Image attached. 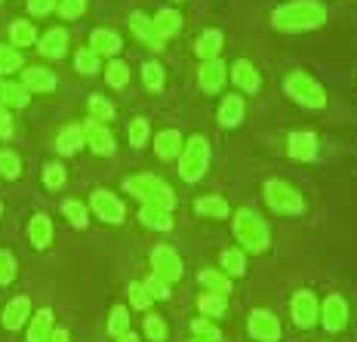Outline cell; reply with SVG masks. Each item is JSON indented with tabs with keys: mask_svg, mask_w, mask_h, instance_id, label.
<instances>
[{
	"mask_svg": "<svg viewBox=\"0 0 357 342\" xmlns=\"http://www.w3.org/2000/svg\"><path fill=\"white\" fill-rule=\"evenodd\" d=\"M326 19L324 6L314 3V0H293V3H284L280 10H274V28H280V31H314V28H321Z\"/></svg>",
	"mask_w": 357,
	"mask_h": 342,
	"instance_id": "6da1fadb",
	"label": "cell"
},
{
	"mask_svg": "<svg viewBox=\"0 0 357 342\" xmlns=\"http://www.w3.org/2000/svg\"><path fill=\"white\" fill-rule=\"evenodd\" d=\"M234 237L243 244V250L252 253V256L265 253L268 244H271V235H268V225L262 222V216L247 210V207L234 213Z\"/></svg>",
	"mask_w": 357,
	"mask_h": 342,
	"instance_id": "7a4b0ae2",
	"label": "cell"
},
{
	"mask_svg": "<svg viewBox=\"0 0 357 342\" xmlns=\"http://www.w3.org/2000/svg\"><path fill=\"white\" fill-rule=\"evenodd\" d=\"M126 191H130L132 198L142 200V207H163V210H173V204H176L173 188H169L163 179H158V176H148V173L126 179Z\"/></svg>",
	"mask_w": 357,
	"mask_h": 342,
	"instance_id": "3957f363",
	"label": "cell"
},
{
	"mask_svg": "<svg viewBox=\"0 0 357 342\" xmlns=\"http://www.w3.org/2000/svg\"><path fill=\"white\" fill-rule=\"evenodd\" d=\"M210 167V142L204 136H191L188 142L182 145V154H178V176L185 182H197L200 176Z\"/></svg>",
	"mask_w": 357,
	"mask_h": 342,
	"instance_id": "277c9868",
	"label": "cell"
},
{
	"mask_svg": "<svg viewBox=\"0 0 357 342\" xmlns=\"http://www.w3.org/2000/svg\"><path fill=\"white\" fill-rule=\"evenodd\" d=\"M265 204H268V210L278 213V216H299V213L305 210L302 195L284 179H268L265 182Z\"/></svg>",
	"mask_w": 357,
	"mask_h": 342,
	"instance_id": "5b68a950",
	"label": "cell"
},
{
	"mask_svg": "<svg viewBox=\"0 0 357 342\" xmlns=\"http://www.w3.org/2000/svg\"><path fill=\"white\" fill-rule=\"evenodd\" d=\"M287 96L296 99L299 105H308V108H324L326 105V93L317 80H311L305 71H293L287 77Z\"/></svg>",
	"mask_w": 357,
	"mask_h": 342,
	"instance_id": "8992f818",
	"label": "cell"
},
{
	"mask_svg": "<svg viewBox=\"0 0 357 342\" xmlns=\"http://www.w3.org/2000/svg\"><path fill=\"white\" fill-rule=\"evenodd\" d=\"M317 315H321L317 296L311 293V290H299V293L293 296V302H289V318H293V324L299 327V330H311V327H317Z\"/></svg>",
	"mask_w": 357,
	"mask_h": 342,
	"instance_id": "52a82bcc",
	"label": "cell"
},
{
	"mask_svg": "<svg viewBox=\"0 0 357 342\" xmlns=\"http://www.w3.org/2000/svg\"><path fill=\"white\" fill-rule=\"evenodd\" d=\"M151 274H158V278L167 281V284H173V281L182 278V259L176 256L173 247L160 244V247L151 250Z\"/></svg>",
	"mask_w": 357,
	"mask_h": 342,
	"instance_id": "ba28073f",
	"label": "cell"
},
{
	"mask_svg": "<svg viewBox=\"0 0 357 342\" xmlns=\"http://www.w3.org/2000/svg\"><path fill=\"white\" fill-rule=\"evenodd\" d=\"M250 336L256 339V342H278L280 339V321L274 318V311H268V308H256V311H250Z\"/></svg>",
	"mask_w": 357,
	"mask_h": 342,
	"instance_id": "9c48e42d",
	"label": "cell"
},
{
	"mask_svg": "<svg viewBox=\"0 0 357 342\" xmlns=\"http://www.w3.org/2000/svg\"><path fill=\"white\" fill-rule=\"evenodd\" d=\"M89 207H93V213L99 216L102 222H108V225H117V222H123V204L117 195H111V191L99 188L93 191V198H89Z\"/></svg>",
	"mask_w": 357,
	"mask_h": 342,
	"instance_id": "30bf717a",
	"label": "cell"
},
{
	"mask_svg": "<svg viewBox=\"0 0 357 342\" xmlns=\"http://www.w3.org/2000/svg\"><path fill=\"white\" fill-rule=\"evenodd\" d=\"M317 324H324V330L330 333H339L348 327V302L342 296H326L324 306H321V315H317Z\"/></svg>",
	"mask_w": 357,
	"mask_h": 342,
	"instance_id": "8fae6325",
	"label": "cell"
},
{
	"mask_svg": "<svg viewBox=\"0 0 357 342\" xmlns=\"http://www.w3.org/2000/svg\"><path fill=\"white\" fill-rule=\"evenodd\" d=\"M31 315H34V308H31V299L28 296H13L10 302H6V308H3V330H10V333H16L22 330V327H28V321H31Z\"/></svg>",
	"mask_w": 357,
	"mask_h": 342,
	"instance_id": "7c38bea8",
	"label": "cell"
},
{
	"mask_svg": "<svg viewBox=\"0 0 357 342\" xmlns=\"http://www.w3.org/2000/svg\"><path fill=\"white\" fill-rule=\"evenodd\" d=\"M225 62L222 59H206L204 65H200V90L204 93H219L222 87H225Z\"/></svg>",
	"mask_w": 357,
	"mask_h": 342,
	"instance_id": "4fadbf2b",
	"label": "cell"
},
{
	"mask_svg": "<svg viewBox=\"0 0 357 342\" xmlns=\"http://www.w3.org/2000/svg\"><path fill=\"white\" fill-rule=\"evenodd\" d=\"M287 151L293 161H314L317 158V136L314 133H289Z\"/></svg>",
	"mask_w": 357,
	"mask_h": 342,
	"instance_id": "5bb4252c",
	"label": "cell"
},
{
	"mask_svg": "<svg viewBox=\"0 0 357 342\" xmlns=\"http://www.w3.org/2000/svg\"><path fill=\"white\" fill-rule=\"evenodd\" d=\"M121 34L108 31V28H96L93 37H89V50H93L96 56H117L121 53Z\"/></svg>",
	"mask_w": 357,
	"mask_h": 342,
	"instance_id": "9a60e30c",
	"label": "cell"
},
{
	"mask_svg": "<svg viewBox=\"0 0 357 342\" xmlns=\"http://www.w3.org/2000/svg\"><path fill=\"white\" fill-rule=\"evenodd\" d=\"M182 133L178 130H163L158 133V139H154V151H158L160 161H176L178 154H182Z\"/></svg>",
	"mask_w": 357,
	"mask_h": 342,
	"instance_id": "2e32d148",
	"label": "cell"
},
{
	"mask_svg": "<svg viewBox=\"0 0 357 342\" xmlns=\"http://www.w3.org/2000/svg\"><path fill=\"white\" fill-rule=\"evenodd\" d=\"M53 308H37L28 321V342H47V336L53 333Z\"/></svg>",
	"mask_w": 357,
	"mask_h": 342,
	"instance_id": "e0dca14e",
	"label": "cell"
},
{
	"mask_svg": "<svg viewBox=\"0 0 357 342\" xmlns=\"http://www.w3.org/2000/svg\"><path fill=\"white\" fill-rule=\"evenodd\" d=\"M84 133H86V145L93 148L96 154H105V158H108V154H114V136H111V130H105L102 124L93 121Z\"/></svg>",
	"mask_w": 357,
	"mask_h": 342,
	"instance_id": "ac0fdd59",
	"label": "cell"
},
{
	"mask_svg": "<svg viewBox=\"0 0 357 342\" xmlns=\"http://www.w3.org/2000/svg\"><path fill=\"white\" fill-rule=\"evenodd\" d=\"M22 87L31 93H53L56 77H53V71H47V68H28V71H22Z\"/></svg>",
	"mask_w": 357,
	"mask_h": 342,
	"instance_id": "d6986e66",
	"label": "cell"
},
{
	"mask_svg": "<svg viewBox=\"0 0 357 342\" xmlns=\"http://www.w3.org/2000/svg\"><path fill=\"white\" fill-rule=\"evenodd\" d=\"M28 241H31L34 250H47L53 244V222L47 216H34L28 222Z\"/></svg>",
	"mask_w": 357,
	"mask_h": 342,
	"instance_id": "ffe728a7",
	"label": "cell"
},
{
	"mask_svg": "<svg viewBox=\"0 0 357 342\" xmlns=\"http://www.w3.org/2000/svg\"><path fill=\"white\" fill-rule=\"evenodd\" d=\"M130 28H132V34H136V37H142L148 47H154V50L163 47L160 34L154 31V19H148L145 13H132V16H130Z\"/></svg>",
	"mask_w": 357,
	"mask_h": 342,
	"instance_id": "44dd1931",
	"label": "cell"
},
{
	"mask_svg": "<svg viewBox=\"0 0 357 342\" xmlns=\"http://www.w3.org/2000/svg\"><path fill=\"white\" fill-rule=\"evenodd\" d=\"M243 121V99L241 96H225V102L219 105V124L225 130H234Z\"/></svg>",
	"mask_w": 357,
	"mask_h": 342,
	"instance_id": "7402d4cb",
	"label": "cell"
},
{
	"mask_svg": "<svg viewBox=\"0 0 357 342\" xmlns=\"http://www.w3.org/2000/svg\"><path fill=\"white\" fill-rule=\"evenodd\" d=\"M231 77H234V84L241 87L243 93H256L259 90V71L252 68L247 59H241V62L231 65Z\"/></svg>",
	"mask_w": 357,
	"mask_h": 342,
	"instance_id": "603a6c76",
	"label": "cell"
},
{
	"mask_svg": "<svg viewBox=\"0 0 357 342\" xmlns=\"http://www.w3.org/2000/svg\"><path fill=\"white\" fill-rule=\"evenodd\" d=\"M219 262H222V272H225L231 281H234V278H243V274H247V253L237 250V247L222 250Z\"/></svg>",
	"mask_w": 357,
	"mask_h": 342,
	"instance_id": "cb8c5ba5",
	"label": "cell"
},
{
	"mask_svg": "<svg viewBox=\"0 0 357 342\" xmlns=\"http://www.w3.org/2000/svg\"><path fill=\"white\" fill-rule=\"evenodd\" d=\"M65 47H68V34H65L62 28H50V31L40 37V53L50 59H62Z\"/></svg>",
	"mask_w": 357,
	"mask_h": 342,
	"instance_id": "d4e9b609",
	"label": "cell"
},
{
	"mask_svg": "<svg viewBox=\"0 0 357 342\" xmlns=\"http://www.w3.org/2000/svg\"><path fill=\"white\" fill-rule=\"evenodd\" d=\"M200 287L206 290V293H219V296H228L231 293V278H228L225 272H215V269H206L200 272Z\"/></svg>",
	"mask_w": 357,
	"mask_h": 342,
	"instance_id": "484cf974",
	"label": "cell"
},
{
	"mask_svg": "<svg viewBox=\"0 0 357 342\" xmlns=\"http://www.w3.org/2000/svg\"><path fill=\"white\" fill-rule=\"evenodd\" d=\"M195 210L206 219H225L228 216V200L222 195H206V198L195 200Z\"/></svg>",
	"mask_w": 357,
	"mask_h": 342,
	"instance_id": "4316f807",
	"label": "cell"
},
{
	"mask_svg": "<svg viewBox=\"0 0 357 342\" xmlns=\"http://www.w3.org/2000/svg\"><path fill=\"white\" fill-rule=\"evenodd\" d=\"M222 43H225V37H222V31H215V28H210V31H204V34L197 37L195 50H197V56L206 62V59H219Z\"/></svg>",
	"mask_w": 357,
	"mask_h": 342,
	"instance_id": "83f0119b",
	"label": "cell"
},
{
	"mask_svg": "<svg viewBox=\"0 0 357 342\" xmlns=\"http://www.w3.org/2000/svg\"><path fill=\"white\" fill-rule=\"evenodd\" d=\"M86 142V133H84V126H77V124H71V126H65L62 133H59V139H56V148L62 154H74L80 145Z\"/></svg>",
	"mask_w": 357,
	"mask_h": 342,
	"instance_id": "f1b7e54d",
	"label": "cell"
},
{
	"mask_svg": "<svg viewBox=\"0 0 357 342\" xmlns=\"http://www.w3.org/2000/svg\"><path fill=\"white\" fill-rule=\"evenodd\" d=\"M139 219H142L148 228H154V232H169V228H173V213L163 210V207H142Z\"/></svg>",
	"mask_w": 357,
	"mask_h": 342,
	"instance_id": "f546056e",
	"label": "cell"
},
{
	"mask_svg": "<svg viewBox=\"0 0 357 342\" xmlns=\"http://www.w3.org/2000/svg\"><path fill=\"white\" fill-rule=\"evenodd\" d=\"M154 31L160 34V40H167V37H176L182 31V16L173 10H160L158 16H154Z\"/></svg>",
	"mask_w": 357,
	"mask_h": 342,
	"instance_id": "4dcf8cb0",
	"label": "cell"
},
{
	"mask_svg": "<svg viewBox=\"0 0 357 342\" xmlns=\"http://www.w3.org/2000/svg\"><path fill=\"white\" fill-rule=\"evenodd\" d=\"M28 102L25 87L13 80H0V108H22Z\"/></svg>",
	"mask_w": 357,
	"mask_h": 342,
	"instance_id": "1f68e13d",
	"label": "cell"
},
{
	"mask_svg": "<svg viewBox=\"0 0 357 342\" xmlns=\"http://www.w3.org/2000/svg\"><path fill=\"white\" fill-rule=\"evenodd\" d=\"M197 308L204 318H210V321H215V318H222L228 311V296H219V293H204L197 299Z\"/></svg>",
	"mask_w": 357,
	"mask_h": 342,
	"instance_id": "d6a6232c",
	"label": "cell"
},
{
	"mask_svg": "<svg viewBox=\"0 0 357 342\" xmlns=\"http://www.w3.org/2000/svg\"><path fill=\"white\" fill-rule=\"evenodd\" d=\"M191 336L200 342H222V330L210 318H195V321H191Z\"/></svg>",
	"mask_w": 357,
	"mask_h": 342,
	"instance_id": "836d02e7",
	"label": "cell"
},
{
	"mask_svg": "<svg viewBox=\"0 0 357 342\" xmlns=\"http://www.w3.org/2000/svg\"><path fill=\"white\" fill-rule=\"evenodd\" d=\"M108 333L114 339H121L130 333V308L126 306H114L111 308V315H108Z\"/></svg>",
	"mask_w": 357,
	"mask_h": 342,
	"instance_id": "e575fe53",
	"label": "cell"
},
{
	"mask_svg": "<svg viewBox=\"0 0 357 342\" xmlns=\"http://www.w3.org/2000/svg\"><path fill=\"white\" fill-rule=\"evenodd\" d=\"M34 37H37V31H34L31 22H13V28H10V40L16 43V47H31Z\"/></svg>",
	"mask_w": 357,
	"mask_h": 342,
	"instance_id": "d590c367",
	"label": "cell"
},
{
	"mask_svg": "<svg viewBox=\"0 0 357 342\" xmlns=\"http://www.w3.org/2000/svg\"><path fill=\"white\" fill-rule=\"evenodd\" d=\"M142 330H145V336L151 342H167V324H163V318L154 315V311H151V315H145Z\"/></svg>",
	"mask_w": 357,
	"mask_h": 342,
	"instance_id": "8d00e7d4",
	"label": "cell"
},
{
	"mask_svg": "<svg viewBox=\"0 0 357 342\" xmlns=\"http://www.w3.org/2000/svg\"><path fill=\"white\" fill-rule=\"evenodd\" d=\"M62 213L68 216V222L74 228H86L89 219H86V204H80V200H65L62 204Z\"/></svg>",
	"mask_w": 357,
	"mask_h": 342,
	"instance_id": "74e56055",
	"label": "cell"
},
{
	"mask_svg": "<svg viewBox=\"0 0 357 342\" xmlns=\"http://www.w3.org/2000/svg\"><path fill=\"white\" fill-rule=\"evenodd\" d=\"M105 80H108V87H114V90H121V87L130 84V68H126L123 62H111L108 68H105Z\"/></svg>",
	"mask_w": 357,
	"mask_h": 342,
	"instance_id": "f35d334b",
	"label": "cell"
},
{
	"mask_svg": "<svg viewBox=\"0 0 357 342\" xmlns=\"http://www.w3.org/2000/svg\"><path fill=\"white\" fill-rule=\"evenodd\" d=\"M19 173H22V161H19V154H13V151H0V176H3V179H19Z\"/></svg>",
	"mask_w": 357,
	"mask_h": 342,
	"instance_id": "ab89813d",
	"label": "cell"
},
{
	"mask_svg": "<svg viewBox=\"0 0 357 342\" xmlns=\"http://www.w3.org/2000/svg\"><path fill=\"white\" fill-rule=\"evenodd\" d=\"M43 185H47L50 191H59L65 185V167L62 163H47L43 167Z\"/></svg>",
	"mask_w": 357,
	"mask_h": 342,
	"instance_id": "60d3db41",
	"label": "cell"
},
{
	"mask_svg": "<svg viewBox=\"0 0 357 342\" xmlns=\"http://www.w3.org/2000/svg\"><path fill=\"white\" fill-rule=\"evenodd\" d=\"M142 80H145L148 90H154V93L163 90V68L158 62H145L142 65Z\"/></svg>",
	"mask_w": 357,
	"mask_h": 342,
	"instance_id": "b9f144b4",
	"label": "cell"
},
{
	"mask_svg": "<svg viewBox=\"0 0 357 342\" xmlns=\"http://www.w3.org/2000/svg\"><path fill=\"white\" fill-rule=\"evenodd\" d=\"M74 68L80 74H96L99 71V56L93 53V50H77V56H74Z\"/></svg>",
	"mask_w": 357,
	"mask_h": 342,
	"instance_id": "7bdbcfd3",
	"label": "cell"
},
{
	"mask_svg": "<svg viewBox=\"0 0 357 342\" xmlns=\"http://www.w3.org/2000/svg\"><path fill=\"white\" fill-rule=\"evenodd\" d=\"M89 114H93L96 124L111 121V117H114V105H111V102H105L102 96H93V99H89Z\"/></svg>",
	"mask_w": 357,
	"mask_h": 342,
	"instance_id": "ee69618b",
	"label": "cell"
},
{
	"mask_svg": "<svg viewBox=\"0 0 357 342\" xmlns=\"http://www.w3.org/2000/svg\"><path fill=\"white\" fill-rule=\"evenodd\" d=\"M13 278H16V256L10 250H0V287L13 284Z\"/></svg>",
	"mask_w": 357,
	"mask_h": 342,
	"instance_id": "f6af8a7d",
	"label": "cell"
},
{
	"mask_svg": "<svg viewBox=\"0 0 357 342\" xmlns=\"http://www.w3.org/2000/svg\"><path fill=\"white\" fill-rule=\"evenodd\" d=\"M130 302H132V308H148V306H151V296H148V290H145V284H142V281H132V284H130Z\"/></svg>",
	"mask_w": 357,
	"mask_h": 342,
	"instance_id": "bcb514c9",
	"label": "cell"
},
{
	"mask_svg": "<svg viewBox=\"0 0 357 342\" xmlns=\"http://www.w3.org/2000/svg\"><path fill=\"white\" fill-rule=\"evenodd\" d=\"M142 284H145V290H148V296H151V299H160V302H163V299H169V284H167V281H160L158 274L145 278Z\"/></svg>",
	"mask_w": 357,
	"mask_h": 342,
	"instance_id": "7dc6e473",
	"label": "cell"
},
{
	"mask_svg": "<svg viewBox=\"0 0 357 342\" xmlns=\"http://www.w3.org/2000/svg\"><path fill=\"white\" fill-rule=\"evenodd\" d=\"M86 10V0H59V16L62 19H80Z\"/></svg>",
	"mask_w": 357,
	"mask_h": 342,
	"instance_id": "c3c4849f",
	"label": "cell"
},
{
	"mask_svg": "<svg viewBox=\"0 0 357 342\" xmlns=\"http://www.w3.org/2000/svg\"><path fill=\"white\" fill-rule=\"evenodd\" d=\"M148 139V121L145 117H136V121L130 124V145L132 148H142Z\"/></svg>",
	"mask_w": 357,
	"mask_h": 342,
	"instance_id": "681fc988",
	"label": "cell"
},
{
	"mask_svg": "<svg viewBox=\"0 0 357 342\" xmlns=\"http://www.w3.org/2000/svg\"><path fill=\"white\" fill-rule=\"evenodd\" d=\"M22 65V56L16 53V50H10V47H0V74H10V71H16Z\"/></svg>",
	"mask_w": 357,
	"mask_h": 342,
	"instance_id": "f907efd6",
	"label": "cell"
},
{
	"mask_svg": "<svg viewBox=\"0 0 357 342\" xmlns=\"http://www.w3.org/2000/svg\"><path fill=\"white\" fill-rule=\"evenodd\" d=\"M53 6H59V0H28L31 16H47V13H53Z\"/></svg>",
	"mask_w": 357,
	"mask_h": 342,
	"instance_id": "816d5d0a",
	"label": "cell"
},
{
	"mask_svg": "<svg viewBox=\"0 0 357 342\" xmlns=\"http://www.w3.org/2000/svg\"><path fill=\"white\" fill-rule=\"evenodd\" d=\"M13 136V117L6 114V108H0V139Z\"/></svg>",
	"mask_w": 357,
	"mask_h": 342,
	"instance_id": "f5cc1de1",
	"label": "cell"
},
{
	"mask_svg": "<svg viewBox=\"0 0 357 342\" xmlns=\"http://www.w3.org/2000/svg\"><path fill=\"white\" fill-rule=\"evenodd\" d=\"M47 342H71V333L65 327H53V333L47 336Z\"/></svg>",
	"mask_w": 357,
	"mask_h": 342,
	"instance_id": "db71d44e",
	"label": "cell"
},
{
	"mask_svg": "<svg viewBox=\"0 0 357 342\" xmlns=\"http://www.w3.org/2000/svg\"><path fill=\"white\" fill-rule=\"evenodd\" d=\"M117 342H139V336H136V333H132V330H130V333H126V336H121V339H117Z\"/></svg>",
	"mask_w": 357,
	"mask_h": 342,
	"instance_id": "11a10c76",
	"label": "cell"
},
{
	"mask_svg": "<svg viewBox=\"0 0 357 342\" xmlns=\"http://www.w3.org/2000/svg\"><path fill=\"white\" fill-rule=\"evenodd\" d=\"M191 342H200V339H191Z\"/></svg>",
	"mask_w": 357,
	"mask_h": 342,
	"instance_id": "9f6ffc18",
	"label": "cell"
},
{
	"mask_svg": "<svg viewBox=\"0 0 357 342\" xmlns=\"http://www.w3.org/2000/svg\"><path fill=\"white\" fill-rule=\"evenodd\" d=\"M0 210H3V207H0Z\"/></svg>",
	"mask_w": 357,
	"mask_h": 342,
	"instance_id": "6f0895ef",
	"label": "cell"
}]
</instances>
